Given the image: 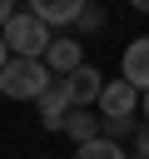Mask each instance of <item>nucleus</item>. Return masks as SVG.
Instances as JSON below:
<instances>
[{
  "mask_svg": "<svg viewBox=\"0 0 149 159\" xmlns=\"http://www.w3.org/2000/svg\"><path fill=\"white\" fill-rule=\"evenodd\" d=\"M45 65H50V75L70 80V75L84 65V50H79V40H55V45H50V55H45Z\"/></svg>",
  "mask_w": 149,
  "mask_h": 159,
  "instance_id": "obj_8",
  "label": "nucleus"
},
{
  "mask_svg": "<svg viewBox=\"0 0 149 159\" xmlns=\"http://www.w3.org/2000/svg\"><path fill=\"white\" fill-rule=\"evenodd\" d=\"M15 15H20V10H15V5H10V0H0V30H5V25H10V20H15Z\"/></svg>",
  "mask_w": 149,
  "mask_h": 159,
  "instance_id": "obj_14",
  "label": "nucleus"
},
{
  "mask_svg": "<svg viewBox=\"0 0 149 159\" xmlns=\"http://www.w3.org/2000/svg\"><path fill=\"white\" fill-rule=\"evenodd\" d=\"M134 159H139V154H134Z\"/></svg>",
  "mask_w": 149,
  "mask_h": 159,
  "instance_id": "obj_17",
  "label": "nucleus"
},
{
  "mask_svg": "<svg viewBox=\"0 0 149 159\" xmlns=\"http://www.w3.org/2000/svg\"><path fill=\"white\" fill-rule=\"evenodd\" d=\"M139 104H144V99H139V89H134L129 80H109L104 94H99V114H104V119H134Z\"/></svg>",
  "mask_w": 149,
  "mask_h": 159,
  "instance_id": "obj_3",
  "label": "nucleus"
},
{
  "mask_svg": "<svg viewBox=\"0 0 149 159\" xmlns=\"http://www.w3.org/2000/svg\"><path fill=\"white\" fill-rule=\"evenodd\" d=\"M139 109H144V119H149V94H144V104H139Z\"/></svg>",
  "mask_w": 149,
  "mask_h": 159,
  "instance_id": "obj_16",
  "label": "nucleus"
},
{
  "mask_svg": "<svg viewBox=\"0 0 149 159\" xmlns=\"http://www.w3.org/2000/svg\"><path fill=\"white\" fill-rule=\"evenodd\" d=\"M134 154H139V159H149V124L134 134Z\"/></svg>",
  "mask_w": 149,
  "mask_h": 159,
  "instance_id": "obj_13",
  "label": "nucleus"
},
{
  "mask_svg": "<svg viewBox=\"0 0 149 159\" xmlns=\"http://www.w3.org/2000/svg\"><path fill=\"white\" fill-rule=\"evenodd\" d=\"M99 25H104V10H99V5H84V10H79V30H84V35H94Z\"/></svg>",
  "mask_w": 149,
  "mask_h": 159,
  "instance_id": "obj_11",
  "label": "nucleus"
},
{
  "mask_svg": "<svg viewBox=\"0 0 149 159\" xmlns=\"http://www.w3.org/2000/svg\"><path fill=\"white\" fill-rule=\"evenodd\" d=\"M124 134H139V129H134V119H104V139H114V144H119Z\"/></svg>",
  "mask_w": 149,
  "mask_h": 159,
  "instance_id": "obj_12",
  "label": "nucleus"
},
{
  "mask_svg": "<svg viewBox=\"0 0 149 159\" xmlns=\"http://www.w3.org/2000/svg\"><path fill=\"white\" fill-rule=\"evenodd\" d=\"M119 70H124V80H129L134 89H144V94H149V35H139V40H129V45H124Z\"/></svg>",
  "mask_w": 149,
  "mask_h": 159,
  "instance_id": "obj_6",
  "label": "nucleus"
},
{
  "mask_svg": "<svg viewBox=\"0 0 149 159\" xmlns=\"http://www.w3.org/2000/svg\"><path fill=\"white\" fill-rule=\"evenodd\" d=\"M50 84H55V75L45 60H10L0 70V94H10V99H40Z\"/></svg>",
  "mask_w": 149,
  "mask_h": 159,
  "instance_id": "obj_2",
  "label": "nucleus"
},
{
  "mask_svg": "<svg viewBox=\"0 0 149 159\" xmlns=\"http://www.w3.org/2000/svg\"><path fill=\"white\" fill-rule=\"evenodd\" d=\"M74 159H129V154H124L114 139H94V144H79Z\"/></svg>",
  "mask_w": 149,
  "mask_h": 159,
  "instance_id": "obj_10",
  "label": "nucleus"
},
{
  "mask_svg": "<svg viewBox=\"0 0 149 159\" xmlns=\"http://www.w3.org/2000/svg\"><path fill=\"white\" fill-rule=\"evenodd\" d=\"M35 104H40V124H45V129H65V119H70V109H74V104H70L65 80H55V84H50Z\"/></svg>",
  "mask_w": 149,
  "mask_h": 159,
  "instance_id": "obj_5",
  "label": "nucleus"
},
{
  "mask_svg": "<svg viewBox=\"0 0 149 159\" xmlns=\"http://www.w3.org/2000/svg\"><path fill=\"white\" fill-rule=\"evenodd\" d=\"M5 65H10V45L0 40V70H5Z\"/></svg>",
  "mask_w": 149,
  "mask_h": 159,
  "instance_id": "obj_15",
  "label": "nucleus"
},
{
  "mask_svg": "<svg viewBox=\"0 0 149 159\" xmlns=\"http://www.w3.org/2000/svg\"><path fill=\"white\" fill-rule=\"evenodd\" d=\"M79 10H84L79 0H35V5H30V15H35L40 25H50V30H55V25H79Z\"/></svg>",
  "mask_w": 149,
  "mask_h": 159,
  "instance_id": "obj_7",
  "label": "nucleus"
},
{
  "mask_svg": "<svg viewBox=\"0 0 149 159\" xmlns=\"http://www.w3.org/2000/svg\"><path fill=\"white\" fill-rule=\"evenodd\" d=\"M0 40L10 45V60H45V55H50V45H55L50 25H40L30 10H20V15L0 30Z\"/></svg>",
  "mask_w": 149,
  "mask_h": 159,
  "instance_id": "obj_1",
  "label": "nucleus"
},
{
  "mask_svg": "<svg viewBox=\"0 0 149 159\" xmlns=\"http://www.w3.org/2000/svg\"><path fill=\"white\" fill-rule=\"evenodd\" d=\"M65 134L74 139V149H79V144H94V139H104V119H94L89 109H70Z\"/></svg>",
  "mask_w": 149,
  "mask_h": 159,
  "instance_id": "obj_9",
  "label": "nucleus"
},
{
  "mask_svg": "<svg viewBox=\"0 0 149 159\" xmlns=\"http://www.w3.org/2000/svg\"><path fill=\"white\" fill-rule=\"evenodd\" d=\"M104 84H109V80H104L94 65H79V70L65 80V89H70V104H74V109H89V104H99Z\"/></svg>",
  "mask_w": 149,
  "mask_h": 159,
  "instance_id": "obj_4",
  "label": "nucleus"
}]
</instances>
